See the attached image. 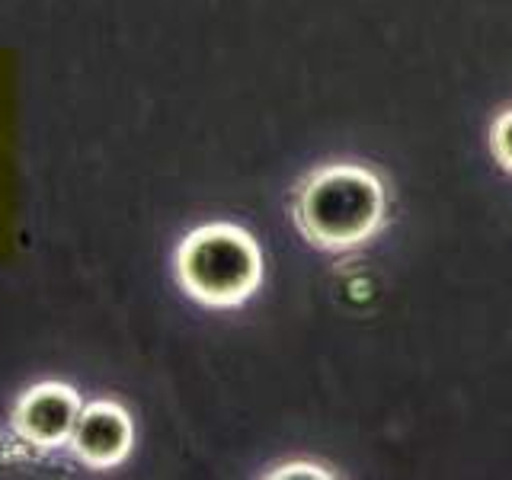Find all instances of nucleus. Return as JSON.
Masks as SVG:
<instances>
[{
  "mask_svg": "<svg viewBox=\"0 0 512 480\" xmlns=\"http://www.w3.org/2000/svg\"><path fill=\"white\" fill-rule=\"evenodd\" d=\"M388 212L378 176L359 164H327L295 192V221L320 250L343 253L372 240Z\"/></svg>",
  "mask_w": 512,
  "mask_h": 480,
  "instance_id": "f257e3e1",
  "label": "nucleus"
},
{
  "mask_svg": "<svg viewBox=\"0 0 512 480\" xmlns=\"http://www.w3.org/2000/svg\"><path fill=\"white\" fill-rule=\"evenodd\" d=\"M183 292L208 308H237L263 282L260 244L237 224L215 221L186 234L176 250Z\"/></svg>",
  "mask_w": 512,
  "mask_h": 480,
  "instance_id": "f03ea898",
  "label": "nucleus"
},
{
  "mask_svg": "<svg viewBox=\"0 0 512 480\" xmlns=\"http://www.w3.org/2000/svg\"><path fill=\"white\" fill-rule=\"evenodd\" d=\"M80 394L71 384L61 381H42L36 388L20 394L13 407L10 423L16 436L39 448H61L71 445L74 426L80 420Z\"/></svg>",
  "mask_w": 512,
  "mask_h": 480,
  "instance_id": "7ed1b4c3",
  "label": "nucleus"
},
{
  "mask_svg": "<svg viewBox=\"0 0 512 480\" xmlns=\"http://www.w3.org/2000/svg\"><path fill=\"white\" fill-rule=\"evenodd\" d=\"M135 445L132 416L116 400H93L80 410L71 436V452L90 468H116Z\"/></svg>",
  "mask_w": 512,
  "mask_h": 480,
  "instance_id": "20e7f679",
  "label": "nucleus"
},
{
  "mask_svg": "<svg viewBox=\"0 0 512 480\" xmlns=\"http://www.w3.org/2000/svg\"><path fill=\"white\" fill-rule=\"evenodd\" d=\"M490 144H493V157L500 160L503 170L512 173V106L496 116L493 132H490Z\"/></svg>",
  "mask_w": 512,
  "mask_h": 480,
  "instance_id": "39448f33",
  "label": "nucleus"
},
{
  "mask_svg": "<svg viewBox=\"0 0 512 480\" xmlns=\"http://www.w3.org/2000/svg\"><path fill=\"white\" fill-rule=\"evenodd\" d=\"M295 474H308V477H324V471H320V468H298V464H292V468H282V471H276V477H295Z\"/></svg>",
  "mask_w": 512,
  "mask_h": 480,
  "instance_id": "423d86ee",
  "label": "nucleus"
}]
</instances>
